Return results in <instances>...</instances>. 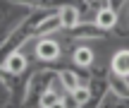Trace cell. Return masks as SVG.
<instances>
[{
  "instance_id": "cell-10",
  "label": "cell",
  "mask_w": 129,
  "mask_h": 108,
  "mask_svg": "<svg viewBox=\"0 0 129 108\" xmlns=\"http://www.w3.org/2000/svg\"><path fill=\"white\" fill-rule=\"evenodd\" d=\"M108 70L115 72V75L129 77V48H120V51L112 53L110 62H108Z\"/></svg>"
},
{
  "instance_id": "cell-15",
  "label": "cell",
  "mask_w": 129,
  "mask_h": 108,
  "mask_svg": "<svg viewBox=\"0 0 129 108\" xmlns=\"http://www.w3.org/2000/svg\"><path fill=\"white\" fill-rule=\"evenodd\" d=\"M36 106H41V108H55V106H62V96L57 94V91H53V89H46V91H41V96H38V103Z\"/></svg>"
},
{
  "instance_id": "cell-7",
  "label": "cell",
  "mask_w": 129,
  "mask_h": 108,
  "mask_svg": "<svg viewBox=\"0 0 129 108\" xmlns=\"http://www.w3.org/2000/svg\"><path fill=\"white\" fill-rule=\"evenodd\" d=\"M117 22H120V12H115L110 5H101V7L96 10V14H93V24L101 27L103 31H108V34L117 29Z\"/></svg>"
},
{
  "instance_id": "cell-20",
  "label": "cell",
  "mask_w": 129,
  "mask_h": 108,
  "mask_svg": "<svg viewBox=\"0 0 129 108\" xmlns=\"http://www.w3.org/2000/svg\"><path fill=\"white\" fill-rule=\"evenodd\" d=\"M91 5H96V7H101V5H108V0H91Z\"/></svg>"
},
{
  "instance_id": "cell-3",
  "label": "cell",
  "mask_w": 129,
  "mask_h": 108,
  "mask_svg": "<svg viewBox=\"0 0 129 108\" xmlns=\"http://www.w3.org/2000/svg\"><path fill=\"white\" fill-rule=\"evenodd\" d=\"M29 12H31V10H29L26 5H19V3H14V0H0V36L5 38L10 31H14V29L26 19Z\"/></svg>"
},
{
  "instance_id": "cell-9",
  "label": "cell",
  "mask_w": 129,
  "mask_h": 108,
  "mask_svg": "<svg viewBox=\"0 0 129 108\" xmlns=\"http://www.w3.org/2000/svg\"><path fill=\"white\" fill-rule=\"evenodd\" d=\"M93 62H96V51H93L91 46H77V48H72V65L74 67L91 70Z\"/></svg>"
},
{
  "instance_id": "cell-6",
  "label": "cell",
  "mask_w": 129,
  "mask_h": 108,
  "mask_svg": "<svg viewBox=\"0 0 129 108\" xmlns=\"http://www.w3.org/2000/svg\"><path fill=\"white\" fill-rule=\"evenodd\" d=\"M57 77L62 79L64 89L72 91V89H77L79 84H88L91 70H84V67H64V70H57Z\"/></svg>"
},
{
  "instance_id": "cell-19",
  "label": "cell",
  "mask_w": 129,
  "mask_h": 108,
  "mask_svg": "<svg viewBox=\"0 0 129 108\" xmlns=\"http://www.w3.org/2000/svg\"><path fill=\"white\" fill-rule=\"evenodd\" d=\"M77 5H79V10H81V17L86 14L88 7H96V5H91V0H77Z\"/></svg>"
},
{
  "instance_id": "cell-11",
  "label": "cell",
  "mask_w": 129,
  "mask_h": 108,
  "mask_svg": "<svg viewBox=\"0 0 129 108\" xmlns=\"http://www.w3.org/2000/svg\"><path fill=\"white\" fill-rule=\"evenodd\" d=\"M108 75H91V79H88V89H91V106H98V101H101V96L105 94L108 89Z\"/></svg>"
},
{
  "instance_id": "cell-17",
  "label": "cell",
  "mask_w": 129,
  "mask_h": 108,
  "mask_svg": "<svg viewBox=\"0 0 129 108\" xmlns=\"http://www.w3.org/2000/svg\"><path fill=\"white\" fill-rule=\"evenodd\" d=\"M122 24H124V29H122V34H124V36H129V0H127L124 10L120 12V22H117V27H122Z\"/></svg>"
},
{
  "instance_id": "cell-12",
  "label": "cell",
  "mask_w": 129,
  "mask_h": 108,
  "mask_svg": "<svg viewBox=\"0 0 129 108\" xmlns=\"http://www.w3.org/2000/svg\"><path fill=\"white\" fill-rule=\"evenodd\" d=\"M19 5H26L29 10H57L67 3H77V0H14Z\"/></svg>"
},
{
  "instance_id": "cell-2",
  "label": "cell",
  "mask_w": 129,
  "mask_h": 108,
  "mask_svg": "<svg viewBox=\"0 0 129 108\" xmlns=\"http://www.w3.org/2000/svg\"><path fill=\"white\" fill-rule=\"evenodd\" d=\"M60 34V31H57ZM57 34H48V36H38L34 38V58H36L38 62H43V65H50V62H57L62 58V38L57 36Z\"/></svg>"
},
{
  "instance_id": "cell-21",
  "label": "cell",
  "mask_w": 129,
  "mask_h": 108,
  "mask_svg": "<svg viewBox=\"0 0 129 108\" xmlns=\"http://www.w3.org/2000/svg\"><path fill=\"white\" fill-rule=\"evenodd\" d=\"M0 43H3V36H0Z\"/></svg>"
},
{
  "instance_id": "cell-4",
  "label": "cell",
  "mask_w": 129,
  "mask_h": 108,
  "mask_svg": "<svg viewBox=\"0 0 129 108\" xmlns=\"http://www.w3.org/2000/svg\"><path fill=\"white\" fill-rule=\"evenodd\" d=\"M0 72H3V75H10V77L26 75V72H29V55L24 53V48L12 51L10 55L3 58V62H0Z\"/></svg>"
},
{
  "instance_id": "cell-16",
  "label": "cell",
  "mask_w": 129,
  "mask_h": 108,
  "mask_svg": "<svg viewBox=\"0 0 129 108\" xmlns=\"http://www.w3.org/2000/svg\"><path fill=\"white\" fill-rule=\"evenodd\" d=\"M122 101H124V99H122V96L117 94V91H112L110 87H108V89H105V94H103V96H101V101H98V106H101V108H110V106H122Z\"/></svg>"
},
{
  "instance_id": "cell-14",
  "label": "cell",
  "mask_w": 129,
  "mask_h": 108,
  "mask_svg": "<svg viewBox=\"0 0 129 108\" xmlns=\"http://www.w3.org/2000/svg\"><path fill=\"white\" fill-rule=\"evenodd\" d=\"M69 96H72V103L77 106V108L91 106V89H88V84H79L77 89L69 91Z\"/></svg>"
},
{
  "instance_id": "cell-18",
  "label": "cell",
  "mask_w": 129,
  "mask_h": 108,
  "mask_svg": "<svg viewBox=\"0 0 129 108\" xmlns=\"http://www.w3.org/2000/svg\"><path fill=\"white\" fill-rule=\"evenodd\" d=\"M108 5H110L115 12H122V10H124V5H127V0H108Z\"/></svg>"
},
{
  "instance_id": "cell-5",
  "label": "cell",
  "mask_w": 129,
  "mask_h": 108,
  "mask_svg": "<svg viewBox=\"0 0 129 108\" xmlns=\"http://www.w3.org/2000/svg\"><path fill=\"white\" fill-rule=\"evenodd\" d=\"M62 34L67 38L79 41V43H81V41H93V38H105L108 36V31H103L101 27H96L93 22H86V19H81L74 29H67V31L62 29Z\"/></svg>"
},
{
  "instance_id": "cell-13",
  "label": "cell",
  "mask_w": 129,
  "mask_h": 108,
  "mask_svg": "<svg viewBox=\"0 0 129 108\" xmlns=\"http://www.w3.org/2000/svg\"><path fill=\"white\" fill-rule=\"evenodd\" d=\"M108 84H110V89H112V91H117L122 99H129V77L115 75V72L108 70Z\"/></svg>"
},
{
  "instance_id": "cell-1",
  "label": "cell",
  "mask_w": 129,
  "mask_h": 108,
  "mask_svg": "<svg viewBox=\"0 0 129 108\" xmlns=\"http://www.w3.org/2000/svg\"><path fill=\"white\" fill-rule=\"evenodd\" d=\"M55 75H57V72L53 70V67H48V65L34 70L31 75L26 77V89H24V101H22V106H36L41 91L48 89V84H50V79H53Z\"/></svg>"
},
{
  "instance_id": "cell-8",
  "label": "cell",
  "mask_w": 129,
  "mask_h": 108,
  "mask_svg": "<svg viewBox=\"0 0 129 108\" xmlns=\"http://www.w3.org/2000/svg\"><path fill=\"white\" fill-rule=\"evenodd\" d=\"M57 14H60V24H62L64 31H67V29H74L84 19L77 3H67V5H62V7H57Z\"/></svg>"
}]
</instances>
